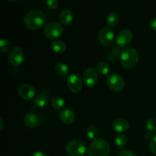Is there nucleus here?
Wrapping results in <instances>:
<instances>
[{
  "instance_id": "1",
  "label": "nucleus",
  "mask_w": 156,
  "mask_h": 156,
  "mask_svg": "<svg viewBox=\"0 0 156 156\" xmlns=\"http://www.w3.org/2000/svg\"><path fill=\"white\" fill-rule=\"evenodd\" d=\"M47 16L42 11L31 10L24 15L23 22L27 29L35 30L41 28L45 24Z\"/></svg>"
},
{
  "instance_id": "2",
  "label": "nucleus",
  "mask_w": 156,
  "mask_h": 156,
  "mask_svg": "<svg viewBox=\"0 0 156 156\" xmlns=\"http://www.w3.org/2000/svg\"><path fill=\"white\" fill-rule=\"evenodd\" d=\"M110 151L111 146L106 140L97 139L90 143L88 152L89 156H108Z\"/></svg>"
},
{
  "instance_id": "3",
  "label": "nucleus",
  "mask_w": 156,
  "mask_h": 156,
  "mask_svg": "<svg viewBox=\"0 0 156 156\" xmlns=\"http://www.w3.org/2000/svg\"><path fill=\"white\" fill-rule=\"evenodd\" d=\"M140 56L136 50L132 47H127L122 50L120 62L126 69H133L138 63Z\"/></svg>"
},
{
  "instance_id": "4",
  "label": "nucleus",
  "mask_w": 156,
  "mask_h": 156,
  "mask_svg": "<svg viewBox=\"0 0 156 156\" xmlns=\"http://www.w3.org/2000/svg\"><path fill=\"white\" fill-rule=\"evenodd\" d=\"M86 151L85 145L79 140H72L66 146V152L71 156H84Z\"/></svg>"
},
{
  "instance_id": "5",
  "label": "nucleus",
  "mask_w": 156,
  "mask_h": 156,
  "mask_svg": "<svg viewBox=\"0 0 156 156\" xmlns=\"http://www.w3.org/2000/svg\"><path fill=\"white\" fill-rule=\"evenodd\" d=\"M63 32V27L56 21L48 23L44 28V34L47 39L54 40L59 37Z\"/></svg>"
},
{
  "instance_id": "6",
  "label": "nucleus",
  "mask_w": 156,
  "mask_h": 156,
  "mask_svg": "<svg viewBox=\"0 0 156 156\" xmlns=\"http://www.w3.org/2000/svg\"><path fill=\"white\" fill-rule=\"evenodd\" d=\"M108 85L112 91L119 92L124 88V79L118 73H113L108 76Z\"/></svg>"
},
{
  "instance_id": "7",
  "label": "nucleus",
  "mask_w": 156,
  "mask_h": 156,
  "mask_svg": "<svg viewBox=\"0 0 156 156\" xmlns=\"http://www.w3.org/2000/svg\"><path fill=\"white\" fill-rule=\"evenodd\" d=\"M68 88L72 92L79 93L83 87V81L79 75L76 73L69 75L66 79Z\"/></svg>"
},
{
  "instance_id": "8",
  "label": "nucleus",
  "mask_w": 156,
  "mask_h": 156,
  "mask_svg": "<svg viewBox=\"0 0 156 156\" xmlns=\"http://www.w3.org/2000/svg\"><path fill=\"white\" fill-rule=\"evenodd\" d=\"M9 61L14 66H18L23 62L24 59V51L21 47H15L9 51L8 55Z\"/></svg>"
},
{
  "instance_id": "9",
  "label": "nucleus",
  "mask_w": 156,
  "mask_h": 156,
  "mask_svg": "<svg viewBox=\"0 0 156 156\" xmlns=\"http://www.w3.org/2000/svg\"><path fill=\"white\" fill-rule=\"evenodd\" d=\"M98 37L102 45L105 47H109L114 41V33L110 27H102L99 30Z\"/></svg>"
},
{
  "instance_id": "10",
  "label": "nucleus",
  "mask_w": 156,
  "mask_h": 156,
  "mask_svg": "<svg viewBox=\"0 0 156 156\" xmlns=\"http://www.w3.org/2000/svg\"><path fill=\"white\" fill-rule=\"evenodd\" d=\"M83 81L87 87H94L98 81V76L95 69L88 68L83 73Z\"/></svg>"
},
{
  "instance_id": "11",
  "label": "nucleus",
  "mask_w": 156,
  "mask_h": 156,
  "mask_svg": "<svg viewBox=\"0 0 156 156\" xmlns=\"http://www.w3.org/2000/svg\"><path fill=\"white\" fill-rule=\"evenodd\" d=\"M133 39V32L129 29H123L116 37V43L120 47H126Z\"/></svg>"
},
{
  "instance_id": "12",
  "label": "nucleus",
  "mask_w": 156,
  "mask_h": 156,
  "mask_svg": "<svg viewBox=\"0 0 156 156\" xmlns=\"http://www.w3.org/2000/svg\"><path fill=\"white\" fill-rule=\"evenodd\" d=\"M18 94L20 97L24 100H30L35 97L36 91L32 85L29 84H23L18 88Z\"/></svg>"
},
{
  "instance_id": "13",
  "label": "nucleus",
  "mask_w": 156,
  "mask_h": 156,
  "mask_svg": "<svg viewBox=\"0 0 156 156\" xmlns=\"http://www.w3.org/2000/svg\"><path fill=\"white\" fill-rule=\"evenodd\" d=\"M59 119L65 124H71L75 120V113L69 108H64L59 112Z\"/></svg>"
},
{
  "instance_id": "14",
  "label": "nucleus",
  "mask_w": 156,
  "mask_h": 156,
  "mask_svg": "<svg viewBox=\"0 0 156 156\" xmlns=\"http://www.w3.org/2000/svg\"><path fill=\"white\" fill-rule=\"evenodd\" d=\"M113 128L117 133H124L129 129V123L125 119H117L113 123Z\"/></svg>"
},
{
  "instance_id": "15",
  "label": "nucleus",
  "mask_w": 156,
  "mask_h": 156,
  "mask_svg": "<svg viewBox=\"0 0 156 156\" xmlns=\"http://www.w3.org/2000/svg\"><path fill=\"white\" fill-rule=\"evenodd\" d=\"M73 20V13L70 9H65L59 15V21L62 25H69Z\"/></svg>"
},
{
  "instance_id": "16",
  "label": "nucleus",
  "mask_w": 156,
  "mask_h": 156,
  "mask_svg": "<svg viewBox=\"0 0 156 156\" xmlns=\"http://www.w3.org/2000/svg\"><path fill=\"white\" fill-rule=\"evenodd\" d=\"M24 122L28 128H34L38 124V117L34 113H29L24 117Z\"/></svg>"
},
{
  "instance_id": "17",
  "label": "nucleus",
  "mask_w": 156,
  "mask_h": 156,
  "mask_svg": "<svg viewBox=\"0 0 156 156\" xmlns=\"http://www.w3.org/2000/svg\"><path fill=\"white\" fill-rule=\"evenodd\" d=\"M51 47L53 51L56 53H63L67 49L65 42L60 40H55L51 43Z\"/></svg>"
},
{
  "instance_id": "18",
  "label": "nucleus",
  "mask_w": 156,
  "mask_h": 156,
  "mask_svg": "<svg viewBox=\"0 0 156 156\" xmlns=\"http://www.w3.org/2000/svg\"><path fill=\"white\" fill-rule=\"evenodd\" d=\"M119 22V15L117 12H112L108 15L107 18V24L108 27H114L117 26V24Z\"/></svg>"
},
{
  "instance_id": "19",
  "label": "nucleus",
  "mask_w": 156,
  "mask_h": 156,
  "mask_svg": "<svg viewBox=\"0 0 156 156\" xmlns=\"http://www.w3.org/2000/svg\"><path fill=\"white\" fill-rule=\"evenodd\" d=\"M87 136H88V138H90L91 140H97L98 139L99 134H100V131H99V129L94 125H91V126H88L86 130Z\"/></svg>"
},
{
  "instance_id": "20",
  "label": "nucleus",
  "mask_w": 156,
  "mask_h": 156,
  "mask_svg": "<svg viewBox=\"0 0 156 156\" xmlns=\"http://www.w3.org/2000/svg\"><path fill=\"white\" fill-rule=\"evenodd\" d=\"M54 71L59 76H66L69 73V66L65 63L59 62L54 66Z\"/></svg>"
},
{
  "instance_id": "21",
  "label": "nucleus",
  "mask_w": 156,
  "mask_h": 156,
  "mask_svg": "<svg viewBox=\"0 0 156 156\" xmlns=\"http://www.w3.org/2000/svg\"><path fill=\"white\" fill-rule=\"evenodd\" d=\"M51 105L54 109L62 110L65 105V101L60 96H55L51 101Z\"/></svg>"
},
{
  "instance_id": "22",
  "label": "nucleus",
  "mask_w": 156,
  "mask_h": 156,
  "mask_svg": "<svg viewBox=\"0 0 156 156\" xmlns=\"http://www.w3.org/2000/svg\"><path fill=\"white\" fill-rule=\"evenodd\" d=\"M49 98L45 94H38L34 98V104L39 108H44L48 104Z\"/></svg>"
},
{
  "instance_id": "23",
  "label": "nucleus",
  "mask_w": 156,
  "mask_h": 156,
  "mask_svg": "<svg viewBox=\"0 0 156 156\" xmlns=\"http://www.w3.org/2000/svg\"><path fill=\"white\" fill-rule=\"evenodd\" d=\"M97 70L98 73H100L101 75H108L111 71V68H110V66L107 62H104V61H101L98 63Z\"/></svg>"
},
{
  "instance_id": "24",
  "label": "nucleus",
  "mask_w": 156,
  "mask_h": 156,
  "mask_svg": "<svg viewBox=\"0 0 156 156\" xmlns=\"http://www.w3.org/2000/svg\"><path fill=\"white\" fill-rule=\"evenodd\" d=\"M127 143V138L123 134H118L115 138V144L119 149H123Z\"/></svg>"
},
{
  "instance_id": "25",
  "label": "nucleus",
  "mask_w": 156,
  "mask_h": 156,
  "mask_svg": "<svg viewBox=\"0 0 156 156\" xmlns=\"http://www.w3.org/2000/svg\"><path fill=\"white\" fill-rule=\"evenodd\" d=\"M10 49L11 43L9 40L5 39V38H2L0 40V53H5L9 51Z\"/></svg>"
},
{
  "instance_id": "26",
  "label": "nucleus",
  "mask_w": 156,
  "mask_h": 156,
  "mask_svg": "<svg viewBox=\"0 0 156 156\" xmlns=\"http://www.w3.org/2000/svg\"><path fill=\"white\" fill-rule=\"evenodd\" d=\"M146 127L147 130L150 133L156 132V119L153 117L149 118L146 122Z\"/></svg>"
},
{
  "instance_id": "27",
  "label": "nucleus",
  "mask_w": 156,
  "mask_h": 156,
  "mask_svg": "<svg viewBox=\"0 0 156 156\" xmlns=\"http://www.w3.org/2000/svg\"><path fill=\"white\" fill-rule=\"evenodd\" d=\"M149 150L152 152L153 155H156V135L152 137L150 142V145H149Z\"/></svg>"
},
{
  "instance_id": "28",
  "label": "nucleus",
  "mask_w": 156,
  "mask_h": 156,
  "mask_svg": "<svg viewBox=\"0 0 156 156\" xmlns=\"http://www.w3.org/2000/svg\"><path fill=\"white\" fill-rule=\"evenodd\" d=\"M46 4H47V7L50 8V9H55L58 7L59 2H58L57 0H47Z\"/></svg>"
},
{
  "instance_id": "29",
  "label": "nucleus",
  "mask_w": 156,
  "mask_h": 156,
  "mask_svg": "<svg viewBox=\"0 0 156 156\" xmlns=\"http://www.w3.org/2000/svg\"><path fill=\"white\" fill-rule=\"evenodd\" d=\"M118 156H136V155L131 151L123 150L119 153Z\"/></svg>"
},
{
  "instance_id": "30",
  "label": "nucleus",
  "mask_w": 156,
  "mask_h": 156,
  "mask_svg": "<svg viewBox=\"0 0 156 156\" xmlns=\"http://www.w3.org/2000/svg\"><path fill=\"white\" fill-rule=\"evenodd\" d=\"M149 26H150L151 29H152L153 30H156V18H152L151 20L150 23H149Z\"/></svg>"
},
{
  "instance_id": "31",
  "label": "nucleus",
  "mask_w": 156,
  "mask_h": 156,
  "mask_svg": "<svg viewBox=\"0 0 156 156\" xmlns=\"http://www.w3.org/2000/svg\"><path fill=\"white\" fill-rule=\"evenodd\" d=\"M31 156H47V155L42 152H35L32 154Z\"/></svg>"
},
{
  "instance_id": "32",
  "label": "nucleus",
  "mask_w": 156,
  "mask_h": 156,
  "mask_svg": "<svg viewBox=\"0 0 156 156\" xmlns=\"http://www.w3.org/2000/svg\"><path fill=\"white\" fill-rule=\"evenodd\" d=\"M145 138H146V139H150L151 138V134H150V133H145ZM152 139V138H151Z\"/></svg>"
},
{
  "instance_id": "33",
  "label": "nucleus",
  "mask_w": 156,
  "mask_h": 156,
  "mask_svg": "<svg viewBox=\"0 0 156 156\" xmlns=\"http://www.w3.org/2000/svg\"><path fill=\"white\" fill-rule=\"evenodd\" d=\"M0 123H1V126H0V129H2L3 126H4V123H3V120L2 117H0Z\"/></svg>"
}]
</instances>
